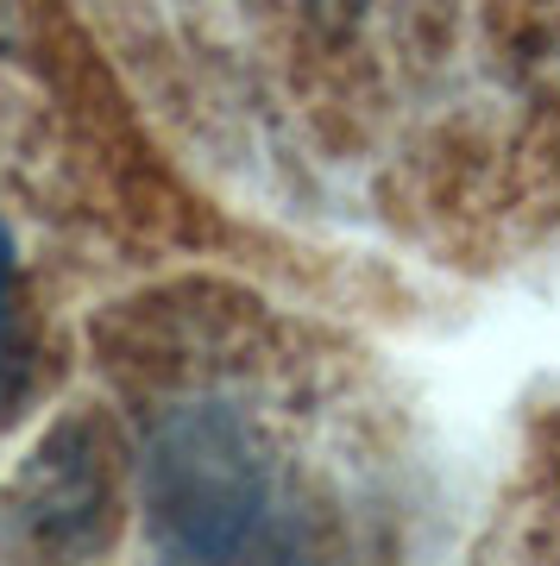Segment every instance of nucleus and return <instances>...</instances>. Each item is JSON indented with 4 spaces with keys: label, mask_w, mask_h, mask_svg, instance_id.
<instances>
[{
    "label": "nucleus",
    "mask_w": 560,
    "mask_h": 566,
    "mask_svg": "<svg viewBox=\"0 0 560 566\" xmlns=\"http://www.w3.org/2000/svg\"><path fill=\"white\" fill-rule=\"evenodd\" d=\"M265 504V465L227 416H183L152 453V510L177 554L259 547V528L271 516Z\"/></svg>",
    "instance_id": "f257e3e1"
},
{
    "label": "nucleus",
    "mask_w": 560,
    "mask_h": 566,
    "mask_svg": "<svg viewBox=\"0 0 560 566\" xmlns=\"http://www.w3.org/2000/svg\"><path fill=\"white\" fill-rule=\"evenodd\" d=\"M25 327H20V277H13V240L0 227V416L25 390Z\"/></svg>",
    "instance_id": "f03ea898"
}]
</instances>
